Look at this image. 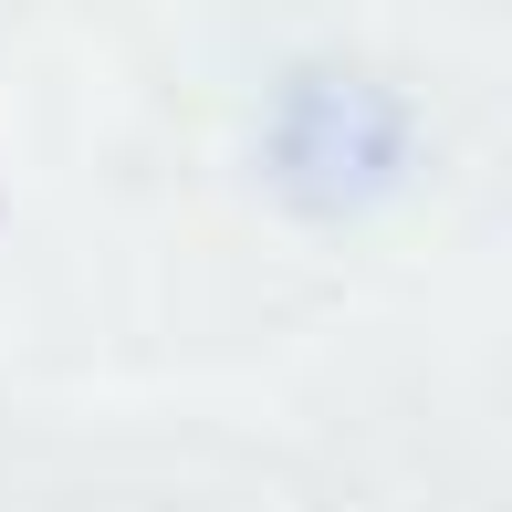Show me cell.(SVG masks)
Returning a JSON list of instances; mask_svg holds the SVG:
<instances>
[{"mask_svg":"<svg viewBox=\"0 0 512 512\" xmlns=\"http://www.w3.org/2000/svg\"><path fill=\"white\" fill-rule=\"evenodd\" d=\"M262 168L304 220H356L408 178V105L398 84L345 74V63H304V74L272 95L262 126Z\"/></svg>","mask_w":512,"mask_h":512,"instance_id":"obj_1","label":"cell"}]
</instances>
